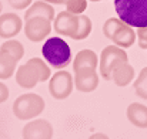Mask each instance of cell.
I'll return each instance as SVG.
<instances>
[{
    "mask_svg": "<svg viewBox=\"0 0 147 139\" xmlns=\"http://www.w3.org/2000/svg\"><path fill=\"white\" fill-rule=\"evenodd\" d=\"M114 9L126 24L136 29L147 27V0H114Z\"/></svg>",
    "mask_w": 147,
    "mask_h": 139,
    "instance_id": "7a4b0ae2",
    "label": "cell"
},
{
    "mask_svg": "<svg viewBox=\"0 0 147 139\" xmlns=\"http://www.w3.org/2000/svg\"><path fill=\"white\" fill-rule=\"evenodd\" d=\"M98 85V75L94 68L79 70L74 74V87L80 92H93Z\"/></svg>",
    "mask_w": 147,
    "mask_h": 139,
    "instance_id": "30bf717a",
    "label": "cell"
},
{
    "mask_svg": "<svg viewBox=\"0 0 147 139\" xmlns=\"http://www.w3.org/2000/svg\"><path fill=\"white\" fill-rule=\"evenodd\" d=\"M74 78L69 71H57L49 81V92L56 99H66L73 92Z\"/></svg>",
    "mask_w": 147,
    "mask_h": 139,
    "instance_id": "52a82bcc",
    "label": "cell"
},
{
    "mask_svg": "<svg viewBox=\"0 0 147 139\" xmlns=\"http://www.w3.org/2000/svg\"><path fill=\"white\" fill-rule=\"evenodd\" d=\"M136 39H137V34L133 30V27L124 23L121 27H119L116 30V33L111 37V41L116 46L121 47V48H129V47H131L134 44Z\"/></svg>",
    "mask_w": 147,
    "mask_h": 139,
    "instance_id": "5bb4252c",
    "label": "cell"
},
{
    "mask_svg": "<svg viewBox=\"0 0 147 139\" xmlns=\"http://www.w3.org/2000/svg\"><path fill=\"white\" fill-rule=\"evenodd\" d=\"M133 87L137 96H140L142 99H147V67L140 71L139 77L133 82Z\"/></svg>",
    "mask_w": 147,
    "mask_h": 139,
    "instance_id": "d6986e66",
    "label": "cell"
},
{
    "mask_svg": "<svg viewBox=\"0 0 147 139\" xmlns=\"http://www.w3.org/2000/svg\"><path fill=\"white\" fill-rule=\"evenodd\" d=\"M134 78V68L129 64V61L126 63H120L111 72V81L117 85V87H126L129 85Z\"/></svg>",
    "mask_w": 147,
    "mask_h": 139,
    "instance_id": "7c38bea8",
    "label": "cell"
},
{
    "mask_svg": "<svg viewBox=\"0 0 147 139\" xmlns=\"http://www.w3.org/2000/svg\"><path fill=\"white\" fill-rule=\"evenodd\" d=\"M53 29L57 34L76 40L80 29V14H73L67 10L60 11L53 21Z\"/></svg>",
    "mask_w": 147,
    "mask_h": 139,
    "instance_id": "8992f818",
    "label": "cell"
},
{
    "mask_svg": "<svg viewBox=\"0 0 147 139\" xmlns=\"http://www.w3.org/2000/svg\"><path fill=\"white\" fill-rule=\"evenodd\" d=\"M16 70L17 60L11 54L0 50V80H9L10 77H13Z\"/></svg>",
    "mask_w": 147,
    "mask_h": 139,
    "instance_id": "e0dca14e",
    "label": "cell"
},
{
    "mask_svg": "<svg viewBox=\"0 0 147 139\" xmlns=\"http://www.w3.org/2000/svg\"><path fill=\"white\" fill-rule=\"evenodd\" d=\"M89 139H110V138H109L106 134H100V132H98V134H93Z\"/></svg>",
    "mask_w": 147,
    "mask_h": 139,
    "instance_id": "484cf974",
    "label": "cell"
},
{
    "mask_svg": "<svg viewBox=\"0 0 147 139\" xmlns=\"http://www.w3.org/2000/svg\"><path fill=\"white\" fill-rule=\"evenodd\" d=\"M124 24V21H121L120 19H116V17H111L109 20H106L104 26H103V33H104V37H107L109 40H111L113 34L116 33V30L119 27H121Z\"/></svg>",
    "mask_w": 147,
    "mask_h": 139,
    "instance_id": "ffe728a7",
    "label": "cell"
},
{
    "mask_svg": "<svg viewBox=\"0 0 147 139\" xmlns=\"http://www.w3.org/2000/svg\"><path fill=\"white\" fill-rule=\"evenodd\" d=\"M49 78V65L45 60L40 58H30L26 64L17 67L16 70V82L26 90H32L39 82H45Z\"/></svg>",
    "mask_w": 147,
    "mask_h": 139,
    "instance_id": "6da1fadb",
    "label": "cell"
},
{
    "mask_svg": "<svg viewBox=\"0 0 147 139\" xmlns=\"http://www.w3.org/2000/svg\"><path fill=\"white\" fill-rule=\"evenodd\" d=\"M137 39H139V46L140 48H147V27L137 29Z\"/></svg>",
    "mask_w": 147,
    "mask_h": 139,
    "instance_id": "603a6c76",
    "label": "cell"
},
{
    "mask_svg": "<svg viewBox=\"0 0 147 139\" xmlns=\"http://www.w3.org/2000/svg\"><path fill=\"white\" fill-rule=\"evenodd\" d=\"M22 135L23 139H51L53 126L46 119H34L24 125Z\"/></svg>",
    "mask_w": 147,
    "mask_h": 139,
    "instance_id": "9c48e42d",
    "label": "cell"
},
{
    "mask_svg": "<svg viewBox=\"0 0 147 139\" xmlns=\"http://www.w3.org/2000/svg\"><path fill=\"white\" fill-rule=\"evenodd\" d=\"M43 1H47V3H54V4H66L69 6L73 0H43Z\"/></svg>",
    "mask_w": 147,
    "mask_h": 139,
    "instance_id": "d4e9b609",
    "label": "cell"
},
{
    "mask_svg": "<svg viewBox=\"0 0 147 139\" xmlns=\"http://www.w3.org/2000/svg\"><path fill=\"white\" fill-rule=\"evenodd\" d=\"M1 10H3V4H1V1H0V13H1Z\"/></svg>",
    "mask_w": 147,
    "mask_h": 139,
    "instance_id": "4316f807",
    "label": "cell"
},
{
    "mask_svg": "<svg viewBox=\"0 0 147 139\" xmlns=\"http://www.w3.org/2000/svg\"><path fill=\"white\" fill-rule=\"evenodd\" d=\"M129 61L127 53L124 51V48L119 46H107L100 54L98 58V65H100V74L104 80L110 81L111 80V72L113 70L120 64V63H126Z\"/></svg>",
    "mask_w": 147,
    "mask_h": 139,
    "instance_id": "5b68a950",
    "label": "cell"
},
{
    "mask_svg": "<svg viewBox=\"0 0 147 139\" xmlns=\"http://www.w3.org/2000/svg\"><path fill=\"white\" fill-rule=\"evenodd\" d=\"M127 119L137 128H147V106L139 102H133L127 106Z\"/></svg>",
    "mask_w": 147,
    "mask_h": 139,
    "instance_id": "9a60e30c",
    "label": "cell"
},
{
    "mask_svg": "<svg viewBox=\"0 0 147 139\" xmlns=\"http://www.w3.org/2000/svg\"><path fill=\"white\" fill-rule=\"evenodd\" d=\"M24 34L30 41H42L45 40L51 31V21L46 17H30L27 20H24Z\"/></svg>",
    "mask_w": 147,
    "mask_h": 139,
    "instance_id": "ba28073f",
    "label": "cell"
},
{
    "mask_svg": "<svg viewBox=\"0 0 147 139\" xmlns=\"http://www.w3.org/2000/svg\"><path fill=\"white\" fill-rule=\"evenodd\" d=\"M45 111V99L37 94H23L13 104V114L17 119L29 121L39 116Z\"/></svg>",
    "mask_w": 147,
    "mask_h": 139,
    "instance_id": "277c9868",
    "label": "cell"
},
{
    "mask_svg": "<svg viewBox=\"0 0 147 139\" xmlns=\"http://www.w3.org/2000/svg\"><path fill=\"white\" fill-rule=\"evenodd\" d=\"M98 65V57L93 50H82L76 54L74 60H73V70L74 72L79 70H84V68H94Z\"/></svg>",
    "mask_w": 147,
    "mask_h": 139,
    "instance_id": "4fadbf2b",
    "label": "cell"
},
{
    "mask_svg": "<svg viewBox=\"0 0 147 139\" xmlns=\"http://www.w3.org/2000/svg\"><path fill=\"white\" fill-rule=\"evenodd\" d=\"M66 7H67V11H70L73 14H82L87 9V0H73Z\"/></svg>",
    "mask_w": 147,
    "mask_h": 139,
    "instance_id": "44dd1931",
    "label": "cell"
},
{
    "mask_svg": "<svg viewBox=\"0 0 147 139\" xmlns=\"http://www.w3.org/2000/svg\"><path fill=\"white\" fill-rule=\"evenodd\" d=\"M0 50L1 51H6V53H9V54H11L17 61L19 60H22V57H23V54H24V47L23 44L20 43V41H17V40H14V39H9L6 43H3L1 47H0Z\"/></svg>",
    "mask_w": 147,
    "mask_h": 139,
    "instance_id": "ac0fdd59",
    "label": "cell"
},
{
    "mask_svg": "<svg viewBox=\"0 0 147 139\" xmlns=\"http://www.w3.org/2000/svg\"><path fill=\"white\" fill-rule=\"evenodd\" d=\"M23 27L22 19L14 13H4L0 14V37L1 39H11L16 37Z\"/></svg>",
    "mask_w": 147,
    "mask_h": 139,
    "instance_id": "8fae6325",
    "label": "cell"
},
{
    "mask_svg": "<svg viewBox=\"0 0 147 139\" xmlns=\"http://www.w3.org/2000/svg\"><path fill=\"white\" fill-rule=\"evenodd\" d=\"M36 16L46 17V19H49L50 21H54V19H56L54 9H53V6L49 4L47 1H36V3H32V6L27 7V10H26L24 20H27V19H30V17H36Z\"/></svg>",
    "mask_w": 147,
    "mask_h": 139,
    "instance_id": "2e32d148",
    "label": "cell"
},
{
    "mask_svg": "<svg viewBox=\"0 0 147 139\" xmlns=\"http://www.w3.org/2000/svg\"><path fill=\"white\" fill-rule=\"evenodd\" d=\"M42 53L45 61L50 67L56 70H61L70 64L71 58V48L60 37H50L45 41L42 47Z\"/></svg>",
    "mask_w": 147,
    "mask_h": 139,
    "instance_id": "3957f363",
    "label": "cell"
},
{
    "mask_svg": "<svg viewBox=\"0 0 147 139\" xmlns=\"http://www.w3.org/2000/svg\"><path fill=\"white\" fill-rule=\"evenodd\" d=\"M90 1H100V0H90Z\"/></svg>",
    "mask_w": 147,
    "mask_h": 139,
    "instance_id": "83f0119b",
    "label": "cell"
},
{
    "mask_svg": "<svg viewBox=\"0 0 147 139\" xmlns=\"http://www.w3.org/2000/svg\"><path fill=\"white\" fill-rule=\"evenodd\" d=\"M9 4L16 9V10H23V9H27L32 6V1L33 0H7Z\"/></svg>",
    "mask_w": 147,
    "mask_h": 139,
    "instance_id": "7402d4cb",
    "label": "cell"
},
{
    "mask_svg": "<svg viewBox=\"0 0 147 139\" xmlns=\"http://www.w3.org/2000/svg\"><path fill=\"white\" fill-rule=\"evenodd\" d=\"M7 98H9V88H7V85L4 82L0 81V104L6 102Z\"/></svg>",
    "mask_w": 147,
    "mask_h": 139,
    "instance_id": "cb8c5ba5",
    "label": "cell"
}]
</instances>
